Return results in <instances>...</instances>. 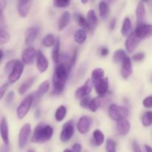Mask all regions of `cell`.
I'll return each instance as SVG.
<instances>
[{
    "mask_svg": "<svg viewBox=\"0 0 152 152\" xmlns=\"http://www.w3.org/2000/svg\"><path fill=\"white\" fill-rule=\"evenodd\" d=\"M10 40V34L4 28L0 30V45H4L7 43Z\"/></svg>",
    "mask_w": 152,
    "mask_h": 152,
    "instance_id": "obj_37",
    "label": "cell"
},
{
    "mask_svg": "<svg viewBox=\"0 0 152 152\" xmlns=\"http://www.w3.org/2000/svg\"><path fill=\"white\" fill-rule=\"evenodd\" d=\"M31 2L30 1H18L17 4V10L19 16L25 18L28 16V13H29L30 7H31Z\"/></svg>",
    "mask_w": 152,
    "mask_h": 152,
    "instance_id": "obj_17",
    "label": "cell"
},
{
    "mask_svg": "<svg viewBox=\"0 0 152 152\" xmlns=\"http://www.w3.org/2000/svg\"><path fill=\"white\" fill-rule=\"evenodd\" d=\"M74 134V122L69 120L64 124L60 134V140L62 142H67L72 138Z\"/></svg>",
    "mask_w": 152,
    "mask_h": 152,
    "instance_id": "obj_6",
    "label": "cell"
},
{
    "mask_svg": "<svg viewBox=\"0 0 152 152\" xmlns=\"http://www.w3.org/2000/svg\"><path fill=\"white\" fill-rule=\"evenodd\" d=\"M142 125L145 127H148V126L152 125V111H147L142 115V119H141Z\"/></svg>",
    "mask_w": 152,
    "mask_h": 152,
    "instance_id": "obj_35",
    "label": "cell"
},
{
    "mask_svg": "<svg viewBox=\"0 0 152 152\" xmlns=\"http://www.w3.org/2000/svg\"><path fill=\"white\" fill-rule=\"evenodd\" d=\"M93 124V119L87 115H83L79 119L77 122V130L80 134H86L88 132Z\"/></svg>",
    "mask_w": 152,
    "mask_h": 152,
    "instance_id": "obj_8",
    "label": "cell"
},
{
    "mask_svg": "<svg viewBox=\"0 0 152 152\" xmlns=\"http://www.w3.org/2000/svg\"><path fill=\"white\" fill-rule=\"evenodd\" d=\"M93 136L95 141V144L96 145H98V146L101 145L104 142L105 137H104L103 133L100 130H99V129H96V130H95L94 132Z\"/></svg>",
    "mask_w": 152,
    "mask_h": 152,
    "instance_id": "obj_34",
    "label": "cell"
},
{
    "mask_svg": "<svg viewBox=\"0 0 152 152\" xmlns=\"http://www.w3.org/2000/svg\"><path fill=\"white\" fill-rule=\"evenodd\" d=\"M56 40L55 39L54 36L51 34H47V35L43 38L42 43V45L45 47L49 48L53 46V45L56 44Z\"/></svg>",
    "mask_w": 152,
    "mask_h": 152,
    "instance_id": "obj_32",
    "label": "cell"
},
{
    "mask_svg": "<svg viewBox=\"0 0 152 152\" xmlns=\"http://www.w3.org/2000/svg\"><path fill=\"white\" fill-rule=\"evenodd\" d=\"M99 53L100 54L101 56H106L109 53V50L107 48L101 47L99 50Z\"/></svg>",
    "mask_w": 152,
    "mask_h": 152,
    "instance_id": "obj_47",
    "label": "cell"
},
{
    "mask_svg": "<svg viewBox=\"0 0 152 152\" xmlns=\"http://www.w3.org/2000/svg\"></svg>",
    "mask_w": 152,
    "mask_h": 152,
    "instance_id": "obj_57",
    "label": "cell"
},
{
    "mask_svg": "<svg viewBox=\"0 0 152 152\" xmlns=\"http://www.w3.org/2000/svg\"><path fill=\"white\" fill-rule=\"evenodd\" d=\"M117 133L122 136H126L129 134L130 131L131 125L128 120H123L121 121L117 122Z\"/></svg>",
    "mask_w": 152,
    "mask_h": 152,
    "instance_id": "obj_18",
    "label": "cell"
},
{
    "mask_svg": "<svg viewBox=\"0 0 152 152\" xmlns=\"http://www.w3.org/2000/svg\"><path fill=\"white\" fill-rule=\"evenodd\" d=\"M88 1H82V3H83V4H85V3H87Z\"/></svg>",
    "mask_w": 152,
    "mask_h": 152,
    "instance_id": "obj_56",
    "label": "cell"
},
{
    "mask_svg": "<svg viewBox=\"0 0 152 152\" xmlns=\"http://www.w3.org/2000/svg\"><path fill=\"white\" fill-rule=\"evenodd\" d=\"M26 152H36L34 149H28Z\"/></svg>",
    "mask_w": 152,
    "mask_h": 152,
    "instance_id": "obj_54",
    "label": "cell"
},
{
    "mask_svg": "<svg viewBox=\"0 0 152 152\" xmlns=\"http://www.w3.org/2000/svg\"><path fill=\"white\" fill-rule=\"evenodd\" d=\"M140 40L136 35L134 33H131L128 36L127 39L126 41V48L129 53H132L135 50V49L138 47V45L140 43Z\"/></svg>",
    "mask_w": 152,
    "mask_h": 152,
    "instance_id": "obj_12",
    "label": "cell"
},
{
    "mask_svg": "<svg viewBox=\"0 0 152 152\" xmlns=\"http://www.w3.org/2000/svg\"><path fill=\"white\" fill-rule=\"evenodd\" d=\"M63 152H72V151H71V150H69V149H65Z\"/></svg>",
    "mask_w": 152,
    "mask_h": 152,
    "instance_id": "obj_55",
    "label": "cell"
},
{
    "mask_svg": "<svg viewBox=\"0 0 152 152\" xmlns=\"http://www.w3.org/2000/svg\"><path fill=\"white\" fill-rule=\"evenodd\" d=\"M37 50L34 48H27L26 49L22 51V62L26 65H31L34 62L35 59L37 56Z\"/></svg>",
    "mask_w": 152,
    "mask_h": 152,
    "instance_id": "obj_11",
    "label": "cell"
},
{
    "mask_svg": "<svg viewBox=\"0 0 152 152\" xmlns=\"http://www.w3.org/2000/svg\"><path fill=\"white\" fill-rule=\"evenodd\" d=\"M87 20L88 22L89 25L91 27L92 29L95 28L97 25L98 23V19L96 17V13L93 9H91L88 11L87 13Z\"/></svg>",
    "mask_w": 152,
    "mask_h": 152,
    "instance_id": "obj_28",
    "label": "cell"
},
{
    "mask_svg": "<svg viewBox=\"0 0 152 152\" xmlns=\"http://www.w3.org/2000/svg\"><path fill=\"white\" fill-rule=\"evenodd\" d=\"M31 134V125L26 123L21 129L19 134V146L21 149L26 146Z\"/></svg>",
    "mask_w": 152,
    "mask_h": 152,
    "instance_id": "obj_7",
    "label": "cell"
},
{
    "mask_svg": "<svg viewBox=\"0 0 152 152\" xmlns=\"http://www.w3.org/2000/svg\"><path fill=\"white\" fill-rule=\"evenodd\" d=\"M96 92L99 96H103L106 94L108 89V79L107 77L101 80L97 85L94 86Z\"/></svg>",
    "mask_w": 152,
    "mask_h": 152,
    "instance_id": "obj_19",
    "label": "cell"
},
{
    "mask_svg": "<svg viewBox=\"0 0 152 152\" xmlns=\"http://www.w3.org/2000/svg\"><path fill=\"white\" fill-rule=\"evenodd\" d=\"M91 101V99L90 96H89L83 98V99H81V101H80V106H81L82 108H88Z\"/></svg>",
    "mask_w": 152,
    "mask_h": 152,
    "instance_id": "obj_40",
    "label": "cell"
},
{
    "mask_svg": "<svg viewBox=\"0 0 152 152\" xmlns=\"http://www.w3.org/2000/svg\"><path fill=\"white\" fill-rule=\"evenodd\" d=\"M145 58V53H137L132 56V59L134 62H142Z\"/></svg>",
    "mask_w": 152,
    "mask_h": 152,
    "instance_id": "obj_43",
    "label": "cell"
},
{
    "mask_svg": "<svg viewBox=\"0 0 152 152\" xmlns=\"http://www.w3.org/2000/svg\"><path fill=\"white\" fill-rule=\"evenodd\" d=\"M49 62L42 52L39 50L37 56V67L39 72L44 73L48 68Z\"/></svg>",
    "mask_w": 152,
    "mask_h": 152,
    "instance_id": "obj_15",
    "label": "cell"
},
{
    "mask_svg": "<svg viewBox=\"0 0 152 152\" xmlns=\"http://www.w3.org/2000/svg\"><path fill=\"white\" fill-rule=\"evenodd\" d=\"M34 100V96L32 94H29L21 102L16 109V116L19 120H22L27 115L30 108L32 106Z\"/></svg>",
    "mask_w": 152,
    "mask_h": 152,
    "instance_id": "obj_4",
    "label": "cell"
},
{
    "mask_svg": "<svg viewBox=\"0 0 152 152\" xmlns=\"http://www.w3.org/2000/svg\"><path fill=\"white\" fill-rule=\"evenodd\" d=\"M116 25V19H113L111 21V22H110L109 24V28L110 30H114V27H115Z\"/></svg>",
    "mask_w": 152,
    "mask_h": 152,
    "instance_id": "obj_50",
    "label": "cell"
},
{
    "mask_svg": "<svg viewBox=\"0 0 152 152\" xmlns=\"http://www.w3.org/2000/svg\"><path fill=\"white\" fill-rule=\"evenodd\" d=\"M133 72V67H132V60L129 56H126L122 62L121 67V76L123 79L126 80L132 75Z\"/></svg>",
    "mask_w": 152,
    "mask_h": 152,
    "instance_id": "obj_13",
    "label": "cell"
},
{
    "mask_svg": "<svg viewBox=\"0 0 152 152\" xmlns=\"http://www.w3.org/2000/svg\"><path fill=\"white\" fill-rule=\"evenodd\" d=\"M49 87H50V84H49L48 80H45V81L42 82L39 85V86L38 90L36 92L34 98H36V99H39L42 96H44L47 93L48 91L49 90Z\"/></svg>",
    "mask_w": 152,
    "mask_h": 152,
    "instance_id": "obj_23",
    "label": "cell"
},
{
    "mask_svg": "<svg viewBox=\"0 0 152 152\" xmlns=\"http://www.w3.org/2000/svg\"><path fill=\"white\" fill-rule=\"evenodd\" d=\"M116 142L113 140L108 139L106 142V150L108 152H116Z\"/></svg>",
    "mask_w": 152,
    "mask_h": 152,
    "instance_id": "obj_39",
    "label": "cell"
},
{
    "mask_svg": "<svg viewBox=\"0 0 152 152\" xmlns=\"http://www.w3.org/2000/svg\"><path fill=\"white\" fill-rule=\"evenodd\" d=\"M8 86H9V84H7V83L2 85V86H1V88H0V92H1V94H0V99H2L3 97H4V94H5L6 91L7 90Z\"/></svg>",
    "mask_w": 152,
    "mask_h": 152,
    "instance_id": "obj_46",
    "label": "cell"
},
{
    "mask_svg": "<svg viewBox=\"0 0 152 152\" xmlns=\"http://www.w3.org/2000/svg\"><path fill=\"white\" fill-rule=\"evenodd\" d=\"M71 4V1L68 0H56L53 1V4L56 7H60V8H65L68 7Z\"/></svg>",
    "mask_w": 152,
    "mask_h": 152,
    "instance_id": "obj_38",
    "label": "cell"
},
{
    "mask_svg": "<svg viewBox=\"0 0 152 152\" xmlns=\"http://www.w3.org/2000/svg\"><path fill=\"white\" fill-rule=\"evenodd\" d=\"M132 148H133L134 152H142L140 147L139 144L137 142V141H134L132 143Z\"/></svg>",
    "mask_w": 152,
    "mask_h": 152,
    "instance_id": "obj_48",
    "label": "cell"
},
{
    "mask_svg": "<svg viewBox=\"0 0 152 152\" xmlns=\"http://www.w3.org/2000/svg\"><path fill=\"white\" fill-rule=\"evenodd\" d=\"M71 58L57 64L53 76V93L59 95L63 92L71 71Z\"/></svg>",
    "mask_w": 152,
    "mask_h": 152,
    "instance_id": "obj_1",
    "label": "cell"
},
{
    "mask_svg": "<svg viewBox=\"0 0 152 152\" xmlns=\"http://www.w3.org/2000/svg\"><path fill=\"white\" fill-rule=\"evenodd\" d=\"M145 17V7L144 2L139 1L137 7L136 9V18L137 24L143 23V21Z\"/></svg>",
    "mask_w": 152,
    "mask_h": 152,
    "instance_id": "obj_21",
    "label": "cell"
},
{
    "mask_svg": "<svg viewBox=\"0 0 152 152\" xmlns=\"http://www.w3.org/2000/svg\"><path fill=\"white\" fill-rule=\"evenodd\" d=\"M0 53H1V62L3 60V56H4V52L2 50H0Z\"/></svg>",
    "mask_w": 152,
    "mask_h": 152,
    "instance_id": "obj_53",
    "label": "cell"
},
{
    "mask_svg": "<svg viewBox=\"0 0 152 152\" xmlns=\"http://www.w3.org/2000/svg\"><path fill=\"white\" fill-rule=\"evenodd\" d=\"M0 133H1V139L5 145H8L9 144V129L7 121L4 117H2L1 120V125H0Z\"/></svg>",
    "mask_w": 152,
    "mask_h": 152,
    "instance_id": "obj_16",
    "label": "cell"
},
{
    "mask_svg": "<svg viewBox=\"0 0 152 152\" xmlns=\"http://www.w3.org/2000/svg\"><path fill=\"white\" fill-rule=\"evenodd\" d=\"M132 22H131V19L129 17L125 18L124 20H123V25H122L121 28V34L122 35L126 37L127 35H129L132 31Z\"/></svg>",
    "mask_w": 152,
    "mask_h": 152,
    "instance_id": "obj_27",
    "label": "cell"
},
{
    "mask_svg": "<svg viewBox=\"0 0 152 152\" xmlns=\"http://www.w3.org/2000/svg\"><path fill=\"white\" fill-rule=\"evenodd\" d=\"M101 104V99L99 97H95L94 99H91L90 102V105H89L88 109H90L91 111L92 112H95L98 110V108H99Z\"/></svg>",
    "mask_w": 152,
    "mask_h": 152,
    "instance_id": "obj_36",
    "label": "cell"
},
{
    "mask_svg": "<svg viewBox=\"0 0 152 152\" xmlns=\"http://www.w3.org/2000/svg\"><path fill=\"white\" fill-rule=\"evenodd\" d=\"M145 148L146 152H152V148L151 147H150L149 145H145Z\"/></svg>",
    "mask_w": 152,
    "mask_h": 152,
    "instance_id": "obj_51",
    "label": "cell"
},
{
    "mask_svg": "<svg viewBox=\"0 0 152 152\" xmlns=\"http://www.w3.org/2000/svg\"><path fill=\"white\" fill-rule=\"evenodd\" d=\"M74 41L77 44H83L87 39V34H86V31L83 29H78L77 31H76L74 33Z\"/></svg>",
    "mask_w": 152,
    "mask_h": 152,
    "instance_id": "obj_26",
    "label": "cell"
},
{
    "mask_svg": "<svg viewBox=\"0 0 152 152\" xmlns=\"http://www.w3.org/2000/svg\"><path fill=\"white\" fill-rule=\"evenodd\" d=\"M77 49H75L74 53H73L72 56H71V61H70V64H71V68L74 67V65H75L76 61H77Z\"/></svg>",
    "mask_w": 152,
    "mask_h": 152,
    "instance_id": "obj_45",
    "label": "cell"
},
{
    "mask_svg": "<svg viewBox=\"0 0 152 152\" xmlns=\"http://www.w3.org/2000/svg\"><path fill=\"white\" fill-rule=\"evenodd\" d=\"M92 82L91 80H89L88 79L86 80V82L85 83V84L83 86H81L80 88H79L75 92V96L77 99H82L83 98L88 96L90 93L91 92L92 90Z\"/></svg>",
    "mask_w": 152,
    "mask_h": 152,
    "instance_id": "obj_10",
    "label": "cell"
},
{
    "mask_svg": "<svg viewBox=\"0 0 152 152\" xmlns=\"http://www.w3.org/2000/svg\"><path fill=\"white\" fill-rule=\"evenodd\" d=\"M67 114V108L64 105H60L56 109L55 113V119L57 122H61L64 120L65 117Z\"/></svg>",
    "mask_w": 152,
    "mask_h": 152,
    "instance_id": "obj_30",
    "label": "cell"
},
{
    "mask_svg": "<svg viewBox=\"0 0 152 152\" xmlns=\"http://www.w3.org/2000/svg\"><path fill=\"white\" fill-rule=\"evenodd\" d=\"M53 129L50 125L41 123L34 129L32 137V142L34 143H45L52 137Z\"/></svg>",
    "mask_w": 152,
    "mask_h": 152,
    "instance_id": "obj_2",
    "label": "cell"
},
{
    "mask_svg": "<svg viewBox=\"0 0 152 152\" xmlns=\"http://www.w3.org/2000/svg\"><path fill=\"white\" fill-rule=\"evenodd\" d=\"M108 115L111 120L119 122L126 120L129 117V111L125 107L112 104L108 108Z\"/></svg>",
    "mask_w": 152,
    "mask_h": 152,
    "instance_id": "obj_3",
    "label": "cell"
},
{
    "mask_svg": "<svg viewBox=\"0 0 152 152\" xmlns=\"http://www.w3.org/2000/svg\"><path fill=\"white\" fill-rule=\"evenodd\" d=\"M82 146L80 143H75L72 147V152H81Z\"/></svg>",
    "mask_w": 152,
    "mask_h": 152,
    "instance_id": "obj_49",
    "label": "cell"
},
{
    "mask_svg": "<svg viewBox=\"0 0 152 152\" xmlns=\"http://www.w3.org/2000/svg\"><path fill=\"white\" fill-rule=\"evenodd\" d=\"M59 49H60V40L59 38L56 39V44L52 51V59L55 63L58 64L59 62Z\"/></svg>",
    "mask_w": 152,
    "mask_h": 152,
    "instance_id": "obj_29",
    "label": "cell"
},
{
    "mask_svg": "<svg viewBox=\"0 0 152 152\" xmlns=\"http://www.w3.org/2000/svg\"><path fill=\"white\" fill-rule=\"evenodd\" d=\"M104 75H105V71L102 68H97L93 70L91 74V82L94 86L97 85L101 80L104 79Z\"/></svg>",
    "mask_w": 152,
    "mask_h": 152,
    "instance_id": "obj_20",
    "label": "cell"
},
{
    "mask_svg": "<svg viewBox=\"0 0 152 152\" xmlns=\"http://www.w3.org/2000/svg\"><path fill=\"white\" fill-rule=\"evenodd\" d=\"M24 70V64L20 60H16L14 67L11 72L9 74L8 82L10 83H14L19 80Z\"/></svg>",
    "mask_w": 152,
    "mask_h": 152,
    "instance_id": "obj_9",
    "label": "cell"
},
{
    "mask_svg": "<svg viewBox=\"0 0 152 152\" xmlns=\"http://www.w3.org/2000/svg\"><path fill=\"white\" fill-rule=\"evenodd\" d=\"M14 91H11L9 92L7 95H6V98H5V103L6 105H10L13 102V99H14Z\"/></svg>",
    "mask_w": 152,
    "mask_h": 152,
    "instance_id": "obj_41",
    "label": "cell"
},
{
    "mask_svg": "<svg viewBox=\"0 0 152 152\" xmlns=\"http://www.w3.org/2000/svg\"><path fill=\"white\" fill-rule=\"evenodd\" d=\"M34 80L35 78L34 77H30V78L27 79L25 82L22 83L20 86L19 88V93L20 94H25L28 90L31 88V86H33L34 83Z\"/></svg>",
    "mask_w": 152,
    "mask_h": 152,
    "instance_id": "obj_25",
    "label": "cell"
},
{
    "mask_svg": "<svg viewBox=\"0 0 152 152\" xmlns=\"http://www.w3.org/2000/svg\"><path fill=\"white\" fill-rule=\"evenodd\" d=\"M134 33L140 39L150 38L152 37V25L145 23L137 24Z\"/></svg>",
    "mask_w": 152,
    "mask_h": 152,
    "instance_id": "obj_5",
    "label": "cell"
},
{
    "mask_svg": "<svg viewBox=\"0 0 152 152\" xmlns=\"http://www.w3.org/2000/svg\"><path fill=\"white\" fill-rule=\"evenodd\" d=\"M39 28L37 26H32L28 28L25 32V42L27 45H31L34 42L39 34Z\"/></svg>",
    "mask_w": 152,
    "mask_h": 152,
    "instance_id": "obj_14",
    "label": "cell"
},
{
    "mask_svg": "<svg viewBox=\"0 0 152 152\" xmlns=\"http://www.w3.org/2000/svg\"><path fill=\"white\" fill-rule=\"evenodd\" d=\"M16 60H10L9 62H7L5 67H4V70H5V72H9L10 73L11 71L13 70V67H14L15 63H16Z\"/></svg>",
    "mask_w": 152,
    "mask_h": 152,
    "instance_id": "obj_42",
    "label": "cell"
},
{
    "mask_svg": "<svg viewBox=\"0 0 152 152\" xmlns=\"http://www.w3.org/2000/svg\"><path fill=\"white\" fill-rule=\"evenodd\" d=\"M144 107L147 108H152V96H147L142 102Z\"/></svg>",
    "mask_w": 152,
    "mask_h": 152,
    "instance_id": "obj_44",
    "label": "cell"
},
{
    "mask_svg": "<svg viewBox=\"0 0 152 152\" xmlns=\"http://www.w3.org/2000/svg\"><path fill=\"white\" fill-rule=\"evenodd\" d=\"M127 56L128 55L126 54V53L123 49H118V50H117L114 53V55H113V61L114 62H116V63L122 62L123 59H125V57Z\"/></svg>",
    "mask_w": 152,
    "mask_h": 152,
    "instance_id": "obj_33",
    "label": "cell"
},
{
    "mask_svg": "<svg viewBox=\"0 0 152 152\" xmlns=\"http://www.w3.org/2000/svg\"><path fill=\"white\" fill-rule=\"evenodd\" d=\"M71 19V14L68 11H65L62 13V16H61L60 19L58 21L57 24V28L59 31H62L64 28H66L68 26V23Z\"/></svg>",
    "mask_w": 152,
    "mask_h": 152,
    "instance_id": "obj_22",
    "label": "cell"
},
{
    "mask_svg": "<svg viewBox=\"0 0 152 152\" xmlns=\"http://www.w3.org/2000/svg\"><path fill=\"white\" fill-rule=\"evenodd\" d=\"M1 152H8V148H7V145L3 146L2 148H1Z\"/></svg>",
    "mask_w": 152,
    "mask_h": 152,
    "instance_id": "obj_52",
    "label": "cell"
},
{
    "mask_svg": "<svg viewBox=\"0 0 152 152\" xmlns=\"http://www.w3.org/2000/svg\"><path fill=\"white\" fill-rule=\"evenodd\" d=\"M99 10L101 17L102 19H105L106 16H108V13H109V5L105 1H100L99 4Z\"/></svg>",
    "mask_w": 152,
    "mask_h": 152,
    "instance_id": "obj_31",
    "label": "cell"
},
{
    "mask_svg": "<svg viewBox=\"0 0 152 152\" xmlns=\"http://www.w3.org/2000/svg\"><path fill=\"white\" fill-rule=\"evenodd\" d=\"M75 19L77 23H78V25L82 28V29L88 31L93 30L91 27L90 26V25H89L87 19H86L82 14H80V13L75 14Z\"/></svg>",
    "mask_w": 152,
    "mask_h": 152,
    "instance_id": "obj_24",
    "label": "cell"
}]
</instances>
